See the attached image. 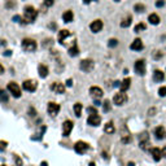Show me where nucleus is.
Wrapping results in <instances>:
<instances>
[{
  "mask_svg": "<svg viewBox=\"0 0 166 166\" xmlns=\"http://www.w3.org/2000/svg\"><path fill=\"white\" fill-rule=\"evenodd\" d=\"M37 10H35L34 7H26L25 8V13H24V18L26 24H30V22H34L35 18H37Z\"/></svg>",
  "mask_w": 166,
  "mask_h": 166,
  "instance_id": "nucleus-1",
  "label": "nucleus"
},
{
  "mask_svg": "<svg viewBox=\"0 0 166 166\" xmlns=\"http://www.w3.org/2000/svg\"><path fill=\"white\" fill-rule=\"evenodd\" d=\"M22 48L25 49V51L27 52H34L35 49H37V42L34 39H29V38H26V39L22 40Z\"/></svg>",
  "mask_w": 166,
  "mask_h": 166,
  "instance_id": "nucleus-2",
  "label": "nucleus"
},
{
  "mask_svg": "<svg viewBox=\"0 0 166 166\" xmlns=\"http://www.w3.org/2000/svg\"><path fill=\"white\" fill-rule=\"evenodd\" d=\"M8 90H9L10 95H12L13 98L18 99L21 96V88L16 82H9L8 83Z\"/></svg>",
  "mask_w": 166,
  "mask_h": 166,
  "instance_id": "nucleus-3",
  "label": "nucleus"
},
{
  "mask_svg": "<svg viewBox=\"0 0 166 166\" xmlns=\"http://www.w3.org/2000/svg\"><path fill=\"white\" fill-rule=\"evenodd\" d=\"M126 101H127V95L123 92V91L116 93L114 98H113V103H114L116 105H118V107H120V105H123Z\"/></svg>",
  "mask_w": 166,
  "mask_h": 166,
  "instance_id": "nucleus-4",
  "label": "nucleus"
},
{
  "mask_svg": "<svg viewBox=\"0 0 166 166\" xmlns=\"http://www.w3.org/2000/svg\"><path fill=\"white\" fill-rule=\"evenodd\" d=\"M93 61L92 60H90V59H86V60H82L81 64H79V68L82 69L83 71H86V73H90L91 70L93 69Z\"/></svg>",
  "mask_w": 166,
  "mask_h": 166,
  "instance_id": "nucleus-5",
  "label": "nucleus"
},
{
  "mask_svg": "<svg viewBox=\"0 0 166 166\" xmlns=\"http://www.w3.org/2000/svg\"><path fill=\"white\" fill-rule=\"evenodd\" d=\"M135 71L139 75H144L145 74V61L144 60H138L135 62Z\"/></svg>",
  "mask_w": 166,
  "mask_h": 166,
  "instance_id": "nucleus-6",
  "label": "nucleus"
},
{
  "mask_svg": "<svg viewBox=\"0 0 166 166\" xmlns=\"http://www.w3.org/2000/svg\"><path fill=\"white\" fill-rule=\"evenodd\" d=\"M87 149H88V144L86 142H77L75 145H74V151H75L77 153H79V154L84 153Z\"/></svg>",
  "mask_w": 166,
  "mask_h": 166,
  "instance_id": "nucleus-7",
  "label": "nucleus"
},
{
  "mask_svg": "<svg viewBox=\"0 0 166 166\" xmlns=\"http://www.w3.org/2000/svg\"><path fill=\"white\" fill-rule=\"evenodd\" d=\"M140 139V148L147 151V149H149V139H148V134L147 132H143L142 135L139 136Z\"/></svg>",
  "mask_w": 166,
  "mask_h": 166,
  "instance_id": "nucleus-8",
  "label": "nucleus"
},
{
  "mask_svg": "<svg viewBox=\"0 0 166 166\" xmlns=\"http://www.w3.org/2000/svg\"><path fill=\"white\" fill-rule=\"evenodd\" d=\"M90 29H91V31H92V33L101 31V29H103V21H101V20L92 21V22H91V25H90Z\"/></svg>",
  "mask_w": 166,
  "mask_h": 166,
  "instance_id": "nucleus-9",
  "label": "nucleus"
},
{
  "mask_svg": "<svg viewBox=\"0 0 166 166\" xmlns=\"http://www.w3.org/2000/svg\"><path fill=\"white\" fill-rule=\"evenodd\" d=\"M47 110H48V113H49L51 116H56L57 113H59V110H60V105L57 104V103H53V101H51V103H48Z\"/></svg>",
  "mask_w": 166,
  "mask_h": 166,
  "instance_id": "nucleus-10",
  "label": "nucleus"
},
{
  "mask_svg": "<svg viewBox=\"0 0 166 166\" xmlns=\"http://www.w3.org/2000/svg\"><path fill=\"white\" fill-rule=\"evenodd\" d=\"M71 130H73V122L71 121H65L62 123V135L64 136H69Z\"/></svg>",
  "mask_w": 166,
  "mask_h": 166,
  "instance_id": "nucleus-11",
  "label": "nucleus"
},
{
  "mask_svg": "<svg viewBox=\"0 0 166 166\" xmlns=\"http://www.w3.org/2000/svg\"><path fill=\"white\" fill-rule=\"evenodd\" d=\"M22 86H24V88L26 91H29V92H34V91L37 90V82L35 81H30V79L29 81H25Z\"/></svg>",
  "mask_w": 166,
  "mask_h": 166,
  "instance_id": "nucleus-12",
  "label": "nucleus"
},
{
  "mask_svg": "<svg viewBox=\"0 0 166 166\" xmlns=\"http://www.w3.org/2000/svg\"><path fill=\"white\" fill-rule=\"evenodd\" d=\"M101 122V118L99 117L98 114H90V117H88L87 120V123L90 124V126H99Z\"/></svg>",
  "mask_w": 166,
  "mask_h": 166,
  "instance_id": "nucleus-13",
  "label": "nucleus"
},
{
  "mask_svg": "<svg viewBox=\"0 0 166 166\" xmlns=\"http://www.w3.org/2000/svg\"><path fill=\"white\" fill-rule=\"evenodd\" d=\"M51 90L56 93H64L65 92V86L62 83H59V82H55L51 84Z\"/></svg>",
  "mask_w": 166,
  "mask_h": 166,
  "instance_id": "nucleus-14",
  "label": "nucleus"
},
{
  "mask_svg": "<svg viewBox=\"0 0 166 166\" xmlns=\"http://www.w3.org/2000/svg\"><path fill=\"white\" fill-rule=\"evenodd\" d=\"M90 93L92 98L95 99H100L101 96H103V90H101L100 87H96V86H93V87L90 88Z\"/></svg>",
  "mask_w": 166,
  "mask_h": 166,
  "instance_id": "nucleus-15",
  "label": "nucleus"
},
{
  "mask_svg": "<svg viewBox=\"0 0 166 166\" xmlns=\"http://www.w3.org/2000/svg\"><path fill=\"white\" fill-rule=\"evenodd\" d=\"M143 42H142V39H139V38H136L134 42L131 43V46H130V48L132 49V51H142L143 49Z\"/></svg>",
  "mask_w": 166,
  "mask_h": 166,
  "instance_id": "nucleus-16",
  "label": "nucleus"
},
{
  "mask_svg": "<svg viewBox=\"0 0 166 166\" xmlns=\"http://www.w3.org/2000/svg\"><path fill=\"white\" fill-rule=\"evenodd\" d=\"M166 135V132H165V127L164 126H158V127H156L154 129V136H156V139H162Z\"/></svg>",
  "mask_w": 166,
  "mask_h": 166,
  "instance_id": "nucleus-17",
  "label": "nucleus"
},
{
  "mask_svg": "<svg viewBox=\"0 0 166 166\" xmlns=\"http://www.w3.org/2000/svg\"><path fill=\"white\" fill-rule=\"evenodd\" d=\"M151 153H152V156H153V160L156 162H158L160 160H161V157H162V151L160 148H152L151 149Z\"/></svg>",
  "mask_w": 166,
  "mask_h": 166,
  "instance_id": "nucleus-18",
  "label": "nucleus"
},
{
  "mask_svg": "<svg viewBox=\"0 0 166 166\" xmlns=\"http://www.w3.org/2000/svg\"><path fill=\"white\" fill-rule=\"evenodd\" d=\"M165 79V73L161 70H154L153 73V81L154 82H162Z\"/></svg>",
  "mask_w": 166,
  "mask_h": 166,
  "instance_id": "nucleus-19",
  "label": "nucleus"
},
{
  "mask_svg": "<svg viewBox=\"0 0 166 166\" xmlns=\"http://www.w3.org/2000/svg\"><path fill=\"white\" fill-rule=\"evenodd\" d=\"M38 71H39V75L42 77V78H46V77L48 75V73H49L48 68H47L46 65H39V68H38Z\"/></svg>",
  "mask_w": 166,
  "mask_h": 166,
  "instance_id": "nucleus-20",
  "label": "nucleus"
},
{
  "mask_svg": "<svg viewBox=\"0 0 166 166\" xmlns=\"http://www.w3.org/2000/svg\"><path fill=\"white\" fill-rule=\"evenodd\" d=\"M130 84H131V79H130V78L123 79V81L121 82V86H120L121 91H123V92H124V91H127L130 88Z\"/></svg>",
  "mask_w": 166,
  "mask_h": 166,
  "instance_id": "nucleus-21",
  "label": "nucleus"
},
{
  "mask_svg": "<svg viewBox=\"0 0 166 166\" xmlns=\"http://www.w3.org/2000/svg\"><path fill=\"white\" fill-rule=\"evenodd\" d=\"M148 21L151 22L152 25H158V24H160V17H158V15H156V13H152V15H149Z\"/></svg>",
  "mask_w": 166,
  "mask_h": 166,
  "instance_id": "nucleus-22",
  "label": "nucleus"
},
{
  "mask_svg": "<svg viewBox=\"0 0 166 166\" xmlns=\"http://www.w3.org/2000/svg\"><path fill=\"white\" fill-rule=\"evenodd\" d=\"M62 18H64V21L65 22H71L73 21V18H74L73 12H71V10H66V12L62 15Z\"/></svg>",
  "mask_w": 166,
  "mask_h": 166,
  "instance_id": "nucleus-23",
  "label": "nucleus"
},
{
  "mask_svg": "<svg viewBox=\"0 0 166 166\" xmlns=\"http://www.w3.org/2000/svg\"><path fill=\"white\" fill-rule=\"evenodd\" d=\"M69 35H70V33H69L68 30H61V31L59 33V42H60V43H62V42L65 40Z\"/></svg>",
  "mask_w": 166,
  "mask_h": 166,
  "instance_id": "nucleus-24",
  "label": "nucleus"
},
{
  "mask_svg": "<svg viewBox=\"0 0 166 166\" xmlns=\"http://www.w3.org/2000/svg\"><path fill=\"white\" fill-rule=\"evenodd\" d=\"M104 131L107 132V134H113V132H114V124L112 122H108L104 126Z\"/></svg>",
  "mask_w": 166,
  "mask_h": 166,
  "instance_id": "nucleus-25",
  "label": "nucleus"
},
{
  "mask_svg": "<svg viewBox=\"0 0 166 166\" xmlns=\"http://www.w3.org/2000/svg\"><path fill=\"white\" fill-rule=\"evenodd\" d=\"M74 113H75L77 117H81V114H82V104L81 103L74 104Z\"/></svg>",
  "mask_w": 166,
  "mask_h": 166,
  "instance_id": "nucleus-26",
  "label": "nucleus"
},
{
  "mask_svg": "<svg viewBox=\"0 0 166 166\" xmlns=\"http://www.w3.org/2000/svg\"><path fill=\"white\" fill-rule=\"evenodd\" d=\"M131 21H132L131 16H127V17L123 18L122 22H121V27H129L130 25H131Z\"/></svg>",
  "mask_w": 166,
  "mask_h": 166,
  "instance_id": "nucleus-27",
  "label": "nucleus"
},
{
  "mask_svg": "<svg viewBox=\"0 0 166 166\" xmlns=\"http://www.w3.org/2000/svg\"><path fill=\"white\" fill-rule=\"evenodd\" d=\"M78 53H79V49H78V47H77V44H74V46L69 49V55H70V56H77Z\"/></svg>",
  "mask_w": 166,
  "mask_h": 166,
  "instance_id": "nucleus-28",
  "label": "nucleus"
},
{
  "mask_svg": "<svg viewBox=\"0 0 166 166\" xmlns=\"http://www.w3.org/2000/svg\"><path fill=\"white\" fill-rule=\"evenodd\" d=\"M122 143H124V144H127V143H130L132 140V138H131V135L129 134V132H126V134H123L122 135Z\"/></svg>",
  "mask_w": 166,
  "mask_h": 166,
  "instance_id": "nucleus-29",
  "label": "nucleus"
},
{
  "mask_svg": "<svg viewBox=\"0 0 166 166\" xmlns=\"http://www.w3.org/2000/svg\"><path fill=\"white\" fill-rule=\"evenodd\" d=\"M134 10H135V12H138V13H142V12H144V10H145L144 4H135Z\"/></svg>",
  "mask_w": 166,
  "mask_h": 166,
  "instance_id": "nucleus-30",
  "label": "nucleus"
},
{
  "mask_svg": "<svg viewBox=\"0 0 166 166\" xmlns=\"http://www.w3.org/2000/svg\"><path fill=\"white\" fill-rule=\"evenodd\" d=\"M143 30H145V24H138L135 26V33H140Z\"/></svg>",
  "mask_w": 166,
  "mask_h": 166,
  "instance_id": "nucleus-31",
  "label": "nucleus"
},
{
  "mask_svg": "<svg viewBox=\"0 0 166 166\" xmlns=\"http://www.w3.org/2000/svg\"><path fill=\"white\" fill-rule=\"evenodd\" d=\"M103 104H104V105H103L104 112H109V110H110V101H109V100H105Z\"/></svg>",
  "mask_w": 166,
  "mask_h": 166,
  "instance_id": "nucleus-32",
  "label": "nucleus"
},
{
  "mask_svg": "<svg viewBox=\"0 0 166 166\" xmlns=\"http://www.w3.org/2000/svg\"><path fill=\"white\" fill-rule=\"evenodd\" d=\"M117 44H118V40L117 39H110L109 43H108V46H109L110 48H113V47H116Z\"/></svg>",
  "mask_w": 166,
  "mask_h": 166,
  "instance_id": "nucleus-33",
  "label": "nucleus"
},
{
  "mask_svg": "<svg viewBox=\"0 0 166 166\" xmlns=\"http://www.w3.org/2000/svg\"><path fill=\"white\" fill-rule=\"evenodd\" d=\"M158 95L162 96V98L166 96V87H161V88H160V90H158Z\"/></svg>",
  "mask_w": 166,
  "mask_h": 166,
  "instance_id": "nucleus-34",
  "label": "nucleus"
},
{
  "mask_svg": "<svg viewBox=\"0 0 166 166\" xmlns=\"http://www.w3.org/2000/svg\"><path fill=\"white\" fill-rule=\"evenodd\" d=\"M55 3V0H44V5L46 7H52Z\"/></svg>",
  "mask_w": 166,
  "mask_h": 166,
  "instance_id": "nucleus-35",
  "label": "nucleus"
},
{
  "mask_svg": "<svg viewBox=\"0 0 166 166\" xmlns=\"http://www.w3.org/2000/svg\"><path fill=\"white\" fill-rule=\"evenodd\" d=\"M164 5H165L164 0H157V1H156V7L157 8H161V7H164Z\"/></svg>",
  "mask_w": 166,
  "mask_h": 166,
  "instance_id": "nucleus-36",
  "label": "nucleus"
},
{
  "mask_svg": "<svg viewBox=\"0 0 166 166\" xmlns=\"http://www.w3.org/2000/svg\"><path fill=\"white\" fill-rule=\"evenodd\" d=\"M154 59L156 60H160V59H162V53L160 51H156L154 52Z\"/></svg>",
  "mask_w": 166,
  "mask_h": 166,
  "instance_id": "nucleus-37",
  "label": "nucleus"
},
{
  "mask_svg": "<svg viewBox=\"0 0 166 166\" xmlns=\"http://www.w3.org/2000/svg\"><path fill=\"white\" fill-rule=\"evenodd\" d=\"M87 112L90 113V114H98V112H96V109H95V108H92V107H90V108H88V109H87Z\"/></svg>",
  "mask_w": 166,
  "mask_h": 166,
  "instance_id": "nucleus-38",
  "label": "nucleus"
},
{
  "mask_svg": "<svg viewBox=\"0 0 166 166\" xmlns=\"http://www.w3.org/2000/svg\"><path fill=\"white\" fill-rule=\"evenodd\" d=\"M0 99H1V100H4V101H7V93L4 92V91H1V92H0Z\"/></svg>",
  "mask_w": 166,
  "mask_h": 166,
  "instance_id": "nucleus-39",
  "label": "nucleus"
},
{
  "mask_svg": "<svg viewBox=\"0 0 166 166\" xmlns=\"http://www.w3.org/2000/svg\"><path fill=\"white\" fill-rule=\"evenodd\" d=\"M7 148V142H0V149H5Z\"/></svg>",
  "mask_w": 166,
  "mask_h": 166,
  "instance_id": "nucleus-40",
  "label": "nucleus"
},
{
  "mask_svg": "<svg viewBox=\"0 0 166 166\" xmlns=\"http://www.w3.org/2000/svg\"><path fill=\"white\" fill-rule=\"evenodd\" d=\"M16 164H17V166H22V160L16 157Z\"/></svg>",
  "mask_w": 166,
  "mask_h": 166,
  "instance_id": "nucleus-41",
  "label": "nucleus"
},
{
  "mask_svg": "<svg viewBox=\"0 0 166 166\" xmlns=\"http://www.w3.org/2000/svg\"><path fill=\"white\" fill-rule=\"evenodd\" d=\"M154 112H156V109H154V108H152V109H149L148 114H149V116H154Z\"/></svg>",
  "mask_w": 166,
  "mask_h": 166,
  "instance_id": "nucleus-42",
  "label": "nucleus"
},
{
  "mask_svg": "<svg viewBox=\"0 0 166 166\" xmlns=\"http://www.w3.org/2000/svg\"><path fill=\"white\" fill-rule=\"evenodd\" d=\"M71 84H73V81H71V79H68V81H66V86H68V87H70Z\"/></svg>",
  "mask_w": 166,
  "mask_h": 166,
  "instance_id": "nucleus-43",
  "label": "nucleus"
},
{
  "mask_svg": "<svg viewBox=\"0 0 166 166\" xmlns=\"http://www.w3.org/2000/svg\"><path fill=\"white\" fill-rule=\"evenodd\" d=\"M162 156L166 157V147H164V148H162Z\"/></svg>",
  "mask_w": 166,
  "mask_h": 166,
  "instance_id": "nucleus-44",
  "label": "nucleus"
},
{
  "mask_svg": "<svg viewBox=\"0 0 166 166\" xmlns=\"http://www.w3.org/2000/svg\"><path fill=\"white\" fill-rule=\"evenodd\" d=\"M4 73V68H3V65H0V74Z\"/></svg>",
  "mask_w": 166,
  "mask_h": 166,
  "instance_id": "nucleus-45",
  "label": "nucleus"
},
{
  "mask_svg": "<svg viewBox=\"0 0 166 166\" xmlns=\"http://www.w3.org/2000/svg\"><path fill=\"white\" fill-rule=\"evenodd\" d=\"M83 1H84L86 4H88V3H91V1H95V0H83Z\"/></svg>",
  "mask_w": 166,
  "mask_h": 166,
  "instance_id": "nucleus-46",
  "label": "nucleus"
},
{
  "mask_svg": "<svg viewBox=\"0 0 166 166\" xmlns=\"http://www.w3.org/2000/svg\"><path fill=\"white\" fill-rule=\"evenodd\" d=\"M4 55H5V56H8V55H10V51H5V53H4Z\"/></svg>",
  "mask_w": 166,
  "mask_h": 166,
  "instance_id": "nucleus-47",
  "label": "nucleus"
},
{
  "mask_svg": "<svg viewBox=\"0 0 166 166\" xmlns=\"http://www.w3.org/2000/svg\"><path fill=\"white\" fill-rule=\"evenodd\" d=\"M129 166H135L134 162H129Z\"/></svg>",
  "mask_w": 166,
  "mask_h": 166,
  "instance_id": "nucleus-48",
  "label": "nucleus"
},
{
  "mask_svg": "<svg viewBox=\"0 0 166 166\" xmlns=\"http://www.w3.org/2000/svg\"><path fill=\"white\" fill-rule=\"evenodd\" d=\"M42 166H47V162H42Z\"/></svg>",
  "mask_w": 166,
  "mask_h": 166,
  "instance_id": "nucleus-49",
  "label": "nucleus"
},
{
  "mask_svg": "<svg viewBox=\"0 0 166 166\" xmlns=\"http://www.w3.org/2000/svg\"><path fill=\"white\" fill-rule=\"evenodd\" d=\"M90 166H95V162H91V164H90Z\"/></svg>",
  "mask_w": 166,
  "mask_h": 166,
  "instance_id": "nucleus-50",
  "label": "nucleus"
},
{
  "mask_svg": "<svg viewBox=\"0 0 166 166\" xmlns=\"http://www.w3.org/2000/svg\"><path fill=\"white\" fill-rule=\"evenodd\" d=\"M114 1H120V0H114Z\"/></svg>",
  "mask_w": 166,
  "mask_h": 166,
  "instance_id": "nucleus-51",
  "label": "nucleus"
},
{
  "mask_svg": "<svg viewBox=\"0 0 166 166\" xmlns=\"http://www.w3.org/2000/svg\"><path fill=\"white\" fill-rule=\"evenodd\" d=\"M0 92H1V90H0Z\"/></svg>",
  "mask_w": 166,
  "mask_h": 166,
  "instance_id": "nucleus-52",
  "label": "nucleus"
}]
</instances>
